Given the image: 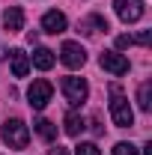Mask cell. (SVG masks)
I'll return each instance as SVG.
<instances>
[{
    "mask_svg": "<svg viewBox=\"0 0 152 155\" xmlns=\"http://www.w3.org/2000/svg\"><path fill=\"white\" fill-rule=\"evenodd\" d=\"M33 125H36V131L45 137V140H54V137H57V125H54L51 119H36Z\"/></svg>",
    "mask_w": 152,
    "mask_h": 155,
    "instance_id": "9a60e30c",
    "label": "cell"
},
{
    "mask_svg": "<svg viewBox=\"0 0 152 155\" xmlns=\"http://www.w3.org/2000/svg\"><path fill=\"white\" fill-rule=\"evenodd\" d=\"M63 93H66V101L72 104V107H78V104H84L87 101V96H90V87H87V81L84 78H63Z\"/></svg>",
    "mask_w": 152,
    "mask_h": 155,
    "instance_id": "3957f363",
    "label": "cell"
},
{
    "mask_svg": "<svg viewBox=\"0 0 152 155\" xmlns=\"http://www.w3.org/2000/svg\"><path fill=\"white\" fill-rule=\"evenodd\" d=\"M98 63H101V69L104 72H111V75H128V60L122 57V54H116V51H104L101 57H98Z\"/></svg>",
    "mask_w": 152,
    "mask_h": 155,
    "instance_id": "52a82bcc",
    "label": "cell"
},
{
    "mask_svg": "<svg viewBox=\"0 0 152 155\" xmlns=\"http://www.w3.org/2000/svg\"><path fill=\"white\" fill-rule=\"evenodd\" d=\"M33 66L42 69V72H48V69L54 66V51H48V48H36V51H33Z\"/></svg>",
    "mask_w": 152,
    "mask_h": 155,
    "instance_id": "4fadbf2b",
    "label": "cell"
},
{
    "mask_svg": "<svg viewBox=\"0 0 152 155\" xmlns=\"http://www.w3.org/2000/svg\"><path fill=\"white\" fill-rule=\"evenodd\" d=\"M3 24H6L9 33L21 30V27H24V12H21V6H9V9L3 12Z\"/></svg>",
    "mask_w": 152,
    "mask_h": 155,
    "instance_id": "30bf717a",
    "label": "cell"
},
{
    "mask_svg": "<svg viewBox=\"0 0 152 155\" xmlns=\"http://www.w3.org/2000/svg\"><path fill=\"white\" fill-rule=\"evenodd\" d=\"M137 104H140V110H149L152 107V84H140V90H137Z\"/></svg>",
    "mask_w": 152,
    "mask_h": 155,
    "instance_id": "5bb4252c",
    "label": "cell"
},
{
    "mask_svg": "<svg viewBox=\"0 0 152 155\" xmlns=\"http://www.w3.org/2000/svg\"><path fill=\"white\" fill-rule=\"evenodd\" d=\"M75 155H101L95 143H78L75 146Z\"/></svg>",
    "mask_w": 152,
    "mask_h": 155,
    "instance_id": "2e32d148",
    "label": "cell"
},
{
    "mask_svg": "<svg viewBox=\"0 0 152 155\" xmlns=\"http://www.w3.org/2000/svg\"><path fill=\"white\" fill-rule=\"evenodd\" d=\"M66 24H69V21H66V15H63V12H57V9L42 15V30H45V33H51V36L63 33V30H66Z\"/></svg>",
    "mask_w": 152,
    "mask_h": 155,
    "instance_id": "ba28073f",
    "label": "cell"
},
{
    "mask_svg": "<svg viewBox=\"0 0 152 155\" xmlns=\"http://www.w3.org/2000/svg\"><path fill=\"white\" fill-rule=\"evenodd\" d=\"M63 131H66L69 137H78L81 131H84V116L75 114V110H72V114H66V119H63Z\"/></svg>",
    "mask_w": 152,
    "mask_h": 155,
    "instance_id": "7c38bea8",
    "label": "cell"
},
{
    "mask_svg": "<svg viewBox=\"0 0 152 155\" xmlns=\"http://www.w3.org/2000/svg\"><path fill=\"white\" fill-rule=\"evenodd\" d=\"M134 45V36H116V48L119 51H125V48H131Z\"/></svg>",
    "mask_w": 152,
    "mask_h": 155,
    "instance_id": "ac0fdd59",
    "label": "cell"
},
{
    "mask_svg": "<svg viewBox=\"0 0 152 155\" xmlns=\"http://www.w3.org/2000/svg\"><path fill=\"white\" fill-rule=\"evenodd\" d=\"M98 30H104L107 33V18H101V15H90V18L81 21V33H87V36H93Z\"/></svg>",
    "mask_w": 152,
    "mask_h": 155,
    "instance_id": "8fae6325",
    "label": "cell"
},
{
    "mask_svg": "<svg viewBox=\"0 0 152 155\" xmlns=\"http://www.w3.org/2000/svg\"><path fill=\"white\" fill-rule=\"evenodd\" d=\"M149 39H152V33H149V30H143V33L134 36V45H149Z\"/></svg>",
    "mask_w": 152,
    "mask_h": 155,
    "instance_id": "d6986e66",
    "label": "cell"
},
{
    "mask_svg": "<svg viewBox=\"0 0 152 155\" xmlns=\"http://www.w3.org/2000/svg\"><path fill=\"white\" fill-rule=\"evenodd\" d=\"M3 140L9 143V149H24L30 143V131L21 119H6L3 122Z\"/></svg>",
    "mask_w": 152,
    "mask_h": 155,
    "instance_id": "7a4b0ae2",
    "label": "cell"
},
{
    "mask_svg": "<svg viewBox=\"0 0 152 155\" xmlns=\"http://www.w3.org/2000/svg\"><path fill=\"white\" fill-rule=\"evenodd\" d=\"M111 116H114V122L119 128H131L134 125V110H131L128 98L122 96V90L116 84L111 87Z\"/></svg>",
    "mask_w": 152,
    "mask_h": 155,
    "instance_id": "6da1fadb",
    "label": "cell"
},
{
    "mask_svg": "<svg viewBox=\"0 0 152 155\" xmlns=\"http://www.w3.org/2000/svg\"><path fill=\"white\" fill-rule=\"evenodd\" d=\"M60 60H63V66H69V69H81V66L87 63V51H84L78 42H63Z\"/></svg>",
    "mask_w": 152,
    "mask_h": 155,
    "instance_id": "8992f818",
    "label": "cell"
},
{
    "mask_svg": "<svg viewBox=\"0 0 152 155\" xmlns=\"http://www.w3.org/2000/svg\"><path fill=\"white\" fill-rule=\"evenodd\" d=\"M114 155H140V152H137V146H131V143H116Z\"/></svg>",
    "mask_w": 152,
    "mask_h": 155,
    "instance_id": "e0dca14e",
    "label": "cell"
},
{
    "mask_svg": "<svg viewBox=\"0 0 152 155\" xmlns=\"http://www.w3.org/2000/svg\"><path fill=\"white\" fill-rule=\"evenodd\" d=\"M9 63H12V75L15 78H27V72H30V57L21 48H12L9 51Z\"/></svg>",
    "mask_w": 152,
    "mask_h": 155,
    "instance_id": "9c48e42d",
    "label": "cell"
},
{
    "mask_svg": "<svg viewBox=\"0 0 152 155\" xmlns=\"http://www.w3.org/2000/svg\"><path fill=\"white\" fill-rule=\"evenodd\" d=\"M48 155H69L66 146H54V149H48Z\"/></svg>",
    "mask_w": 152,
    "mask_h": 155,
    "instance_id": "ffe728a7",
    "label": "cell"
},
{
    "mask_svg": "<svg viewBox=\"0 0 152 155\" xmlns=\"http://www.w3.org/2000/svg\"><path fill=\"white\" fill-rule=\"evenodd\" d=\"M114 9L119 21H125V24H134L143 18V0H114Z\"/></svg>",
    "mask_w": 152,
    "mask_h": 155,
    "instance_id": "5b68a950",
    "label": "cell"
},
{
    "mask_svg": "<svg viewBox=\"0 0 152 155\" xmlns=\"http://www.w3.org/2000/svg\"><path fill=\"white\" fill-rule=\"evenodd\" d=\"M54 96V87L48 84V81H33L30 84V90H27V98H30V107L33 110H42L48 101Z\"/></svg>",
    "mask_w": 152,
    "mask_h": 155,
    "instance_id": "277c9868",
    "label": "cell"
}]
</instances>
